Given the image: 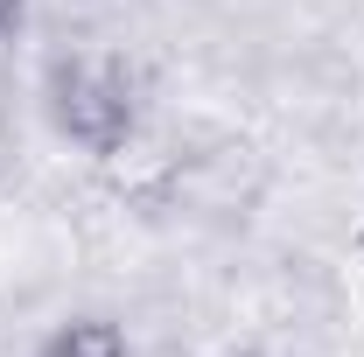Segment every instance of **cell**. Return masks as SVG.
<instances>
[{
  "label": "cell",
  "instance_id": "6da1fadb",
  "mask_svg": "<svg viewBox=\"0 0 364 357\" xmlns=\"http://www.w3.org/2000/svg\"><path fill=\"white\" fill-rule=\"evenodd\" d=\"M43 119L63 147L112 161L140 140V78L105 49H63L43 63Z\"/></svg>",
  "mask_w": 364,
  "mask_h": 357
},
{
  "label": "cell",
  "instance_id": "7a4b0ae2",
  "mask_svg": "<svg viewBox=\"0 0 364 357\" xmlns=\"http://www.w3.org/2000/svg\"><path fill=\"white\" fill-rule=\"evenodd\" d=\"M28 357H134V336H127V322H119V315L85 309V315L49 322Z\"/></svg>",
  "mask_w": 364,
  "mask_h": 357
},
{
  "label": "cell",
  "instance_id": "3957f363",
  "mask_svg": "<svg viewBox=\"0 0 364 357\" xmlns=\"http://www.w3.org/2000/svg\"><path fill=\"white\" fill-rule=\"evenodd\" d=\"M21 14H28V0H0V36H14V28H21Z\"/></svg>",
  "mask_w": 364,
  "mask_h": 357
}]
</instances>
